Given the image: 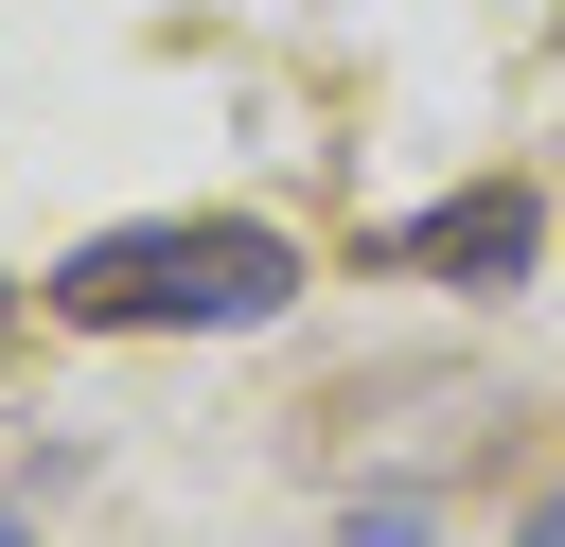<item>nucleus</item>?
<instances>
[{"label":"nucleus","instance_id":"nucleus-4","mask_svg":"<svg viewBox=\"0 0 565 547\" xmlns=\"http://www.w3.org/2000/svg\"><path fill=\"white\" fill-rule=\"evenodd\" d=\"M0 547H18V529H0Z\"/></svg>","mask_w":565,"mask_h":547},{"label":"nucleus","instance_id":"nucleus-3","mask_svg":"<svg viewBox=\"0 0 565 547\" xmlns=\"http://www.w3.org/2000/svg\"><path fill=\"white\" fill-rule=\"evenodd\" d=\"M512 547H565V512H530V529H512Z\"/></svg>","mask_w":565,"mask_h":547},{"label":"nucleus","instance_id":"nucleus-2","mask_svg":"<svg viewBox=\"0 0 565 547\" xmlns=\"http://www.w3.org/2000/svg\"><path fill=\"white\" fill-rule=\"evenodd\" d=\"M388 265H530V194H459V212L388 229Z\"/></svg>","mask_w":565,"mask_h":547},{"label":"nucleus","instance_id":"nucleus-1","mask_svg":"<svg viewBox=\"0 0 565 547\" xmlns=\"http://www.w3.org/2000/svg\"><path fill=\"white\" fill-rule=\"evenodd\" d=\"M53 300L88 335H265L300 300V247L247 229V212H159V229H88L53 265Z\"/></svg>","mask_w":565,"mask_h":547}]
</instances>
